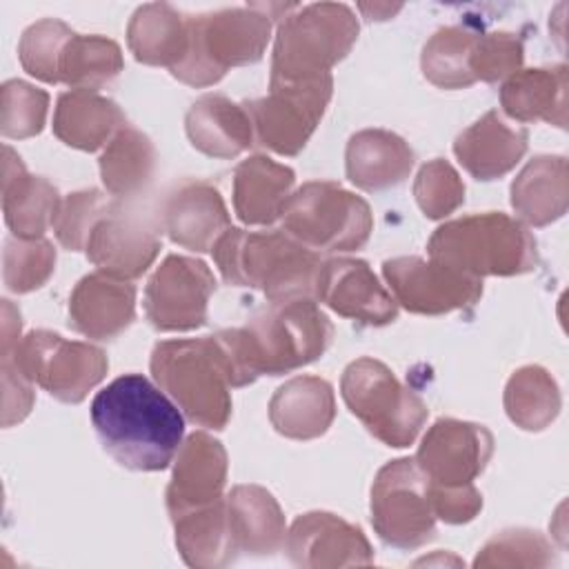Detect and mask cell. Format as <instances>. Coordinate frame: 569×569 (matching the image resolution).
Returning a JSON list of instances; mask_svg holds the SVG:
<instances>
[{
    "label": "cell",
    "instance_id": "cell-23",
    "mask_svg": "<svg viewBox=\"0 0 569 569\" xmlns=\"http://www.w3.org/2000/svg\"><path fill=\"white\" fill-rule=\"evenodd\" d=\"M529 131L511 127L493 109L458 133L453 153L476 180H496L509 173L527 153Z\"/></svg>",
    "mask_w": 569,
    "mask_h": 569
},
{
    "label": "cell",
    "instance_id": "cell-19",
    "mask_svg": "<svg viewBox=\"0 0 569 569\" xmlns=\"http://www.w3.org/2000/svg\"><path fill=\"white\" fill-rule=\"evenodd\" d=\"M160 229L189 251H211L229 229L231 216L220 191L204 180H182L162 200Z\"/></svg>",
    "mask_w": 569,
    "mask_h": 569
},
{
    "label": "cell",
    "instance_id": "cell-12",
    "mask_svg": "<svg viewBox=\"0 0 569 569\" xmlns=\"http://www.w3.org/2000/svg\"><path fill=\"white\" fill-rule=\"evenodd\" d=\"M331 93V73L289 82L269 80L264 98L244 102L258 142L273 153L298 156L322 120Z\"/></svg>",
    "mask_w": 569,
    "mask_h": 569
},
{
    "label": "cell",
    "instance_id": "cell-8",
    "mask_svg": "<svg viewBox=\"0 0 569 569\" xmlns=\"http://www.w3.org/2000/svg\"><path fill=\"white\" fill-rule=\"evenodd\" d=\"M282 231L313 251H358L373 229V213L365 198L329 180L298 187L282 209Z\"/></svg>",
    "mask_w": 569,
    "mask_h": 569
},
{
    "label": "cell",
    "instance_id": "cell-29",
    "mask_svg": "<svg viewBox=\"0 0 569 569\" xmlns=\"http://www.w3.org/2000/svg\"><path fill=\"white\" fill-rule=\"evenodd\" d=\"M502 111L518 122L567 127V67L518 69L500 87Z\"/></svg>",
    "mask_w": 569,
    "mask_h": 569
},
{
    "label": "cell",
    "instance_id": "cell-30",
    "mask_svg": "<svg viewBox=\"0 0 569 569\" xmlns=\"http://www.w3.org/2000/svg\"><path fill=\"white\" fill-rule=\"evenodd\" d=\"M569 169L565 156H536L511 182V207L529 227H547L567 213Z\"/></svg>",
    "mask_w": 569,
    "mask_h": 569
},
{
    "label": "cell",
    "instance_id": "cell-4",
    "mask_svg": "<svg viewBox=\"0 0 569 569\" xmlns=\"http://www.w3.org/2000/svg\"><path fill=\"white\" fill-rule=\"evenodd\" d=\"M149 369L193 425L216 431L227 427L233 376L216 336L162 340L151 351Z\"/></svg>",
    "mask_w": 569,
    "mask_h": 569
},
{
    "label": "cell",
    "instance_id": "cell-6",
    "mask_svg": "<svg viewBox=\"0 0 569 569\" xmlns=\"http://www.w3.org/2000/svg\"><path fill=\"white\" fill-rule=\"evenodd\" d=\"M298 4H247L189 18V49L171 76L189 87H209L229 67L253 64L262 58L278 11Z\"/></svg>",
    "mask_w": 569,
    "mask_h": 569
},
{
    "label": "cell",
    "instance_id": "cell-39",
    "mask_svg": "<svg viewBox=\"0 0 569 569\" xmlns=\"http://www.w3.org/2000/svg\"><path fill=\"white\" fill-rule=\"evenodd\" d=\"M73 33L76 31L58 18H42L29 24L18 44L22 69L47 84H58L60 56Z\"/></svg>",
    "mask_w": 569,
    "mask_h": 569
},
{
    "label": "cell",
    "instance_id": "cell-27",
    "mask_svg": "<svg viewBox=\"0 0 569 569\" xmlns=\"http://www.w3.org/2000/svg\"><path fill=\"white\" fill-rule=\"evenodd\" d=\"M224 502L238 553L271 556L284 547L287 522L271 491L260 485H236Z\"/></svg>",
    "mask_w": 569,
    "mask_h": 569
},
{
    "label": "cell",
    "instance_id": "cell-15",
    "mask_svg": "<svg viewBox=\"0 0 569 569\" xmlns=\"http://www.w3.org/2000/svg\"><path fill=\"white\" fill-rule=\"evenodd\" d=\"M160 247V222L116 198L93 224L84 251L98 271L136 280L153 264Z\"/></svg>",
    "mask_w": 569,
    "mask_h": 569
},
{
    "label": "cell",
    "instance_id": "cell-11",
    "mask_svg": "<svg viewBox=\"0 0 569 569\" xmlns=\"http://www.w3.org/2000/svg\"><path fill=\"white\" fill-rule=\"evenodd\" d=\"M436 513L429 480L413 458L380 467L371 485V525L393 549H418L436 536Z\"/></svg>",
    "mask_w": 569,
    "mask_h": 569
},
{
    "label": "cell",
    "instance_id": "cell-35",
    "mask_svg": "<svg viewBox=\"0 0 569 569\" xmlns=\"http://www.w3.org/2000/svg\"><path fill=\"white\" fill-rule=\"evenodd\" d=\"M562 398L553 376L540 365H525L505 387V411L525 431L547 429L560 413Z\"/></svg>",
    "mask_w": 569,
    "mask_h": 569
},
{
    "label": "cell",
    "instance_id": "cell-47",
    "mask_svg": "<svg viewBox=\"0 0 569 569\" xmlns=\"http://www.w3.org/2000/svg\"><path fill=\"white\" fill-rule=\"evenodd\" d=\"M20 311L11 305V300H2V336H0V356H7L13 351V347L20 342Z\"/></svg>",
    "mask_w": 569,
    "mask_h": 569
},
{
    "label": "cell",
    "instance_id": "cell-31",
    "mask_svg": "<svg viewBox=\"0 0 569 569\" xmlns=\"http://www.w3.org/2000/svg\"><path fill=\"white\" fill-rule=\"evenodd\" d=\"M127 124L120 107L89 89L60 93L53 111V133L73 149L98 151Z\"/></svg>",
    "mask_w": 569,
    "mask_h": 569
},
{
    "label": "cell",
    "instance_id": "cell-43",
    "mask_svg": "<svg viewBox=\"0 0 569 569\" xmlns=\"http://www.w3.org/2000/svg\"><path fill=\"white\" fill-rule=\"evenodd\" d=\"M116 202L100 189H82L69 193L56 213L53 231L58 242L69 251H80L87 247L89 233L98 218Z\"/></svg>",
    "mask_w": 569,
    "mask_h": 569
},
{
    "label": "cell",
    "instance_id": "cell-7",
    "mask_svg": "<svg viewBox=\"0 0 569 569\" xmlns=\"http://www.w3.org/2000/svg\"><path fill=\"white\" fill-rule=\"evenodd\" d=\"M358 31L356 13L342 2L296 7L278 24L269 80L329 76L356 44Z\"/></svg>",
    "mask_w": 569,
    "mask_h": 569
},
{
    "label": "cell",
    "instance_id": "cell-37",
    "mask_svg": "<svg viewBox=\"0 0 569 569\" xmlns=\"http://www.w3.org/2000/svg\"><path fill=\"white\" fill-rule=\"evenodd\" d=\"M476 33L465 27H440L422 47L420 67L425 78L438 89H467L476 82L469 58L476 44Z\"/></svg>",
    "mask_w": 569,
    "mask_h": 569
},
{
    "label": "cell",
    "instance_id": "cell-18",
    "mask_svg": "<svg viewBox=\"0 0 569 569\" xmlns=\"http://www.w3.org/2000/svg\"><path fill=\"white\" fill-rule=\"evenodd\" d=\"M284 551L296 567L338 569L373 562V549L358 525L329 511H309L287 529Z\"/></svg>",
    "mask_w": 569,
    "mask_h": 569
},
{
    "label": "cell",
    "instance_id": "cell-25",
    "mask_svg": "<svg viewBox=\"0 0 569 569\" xmlns=\"http://www.w3.org/2000/svg\"><path fill=\"white\" fill-rule=\"evenodd\" d=\"M416 156L405 138L387 129L353 133L345 151V169L351 184L362 191H382L409 178Z\"/></svg>",
    "mask_w": 569,
    "mask_h": 569
},
{
    "label": "cell",
    "instance_id": "cell-26",
    "mask_svg": "<svg viewBox=\"0 0 569 569\" xmlns=\"http://www.w3.org/2000/svg\"><path fill=\"white\" fill-rule=\"evenodd\" d=\"M184 131L189 142L209 158L231 160L253 144V124L244 104L220 93H204L189 107Z\"/></svg>",
    "mask_w": 569,
    "mask_h": 569
},
{
    "label": "cell",
    "instance_id": "cell-28",
    "mask_svg": "<svg viewBox=\"0 0 569 569\" xmlns=\"http://www.w3.org/2000/svg\"><path fill=\"white\" fill-rule=\"evenodd\" d=\"M296 171L256 153L233 171V209L244 224H273L293 193Z\"/></svg>",
    "mask_w": 569,
    "mask_h": 569
},
{
    "label": "cell",
    "instance_id": "cell-45",
    "mask_svg": "<svg viewBox=\"0 0 569 569\" xmlns=\"http://www.w3.org/2000/svg\"><path fill=\"white\" fill-rule=\"evenodd\" d=\"M429 496L436 518L447 525L469 522L482 509V493L473 485L438 487L429 482Z\"/></svg>",
    "mask_w": 569,
    "mask_h": 569
},
{
    "label": "cell",
    "instance_id": "cell-14",
    "mask_svg": "<svg viewBox=\"0 0 569 569\" xmlns=\"http://www.w3.org/2000/svg\"><path fill=\"white\" fill-rule=\"evenodd\" d=\"M382 276L396 302L420 316H442L469 309L482 296L480 278L418 256L385 260Z\"/></svg>",
    "mask_w": 569,
    "mask_h": 569
},
{
    "label": "cell",
    "instance_id": "cell-10",
    "mask_svg": "<svg viewBox=\"0 0 569 569\" xmlns=\"http://www.w3.org/2000/svg\"><path fill=\"white\" fill-rule=\"evenodd\" d=\"M18 371L60 402L78 405L109 371L107 353L89 342L67 340L49 329L29 331L7 356Z\"/></svg>",
    "mask_w": 569,
    "mask_h": 569
},
{
    "label": "cell",
    "instance_id": "cell-9",
    "mask_svg": "<svg viewBox=\"0 0 569 569\" xmlns=\"http://www.w3.org/2000/svg\"><path fill=\"white\" fill-rule=\"evenodd\" d=\"M340 391L349 411L387 447H409L429 416L422 398L405 387L385 362L369 356L347 365Z\"/></svg>",
    "mask_w": 569,
    "mask_h": 569
},
{
    "label": "cell",
    "instance_id": "cell-16",
    "mask_svg": "<svg viewBox=\"0 0 569 569\" xmlns=\"http://www.w3.org/2000/svg\"><path fill=\"white\" fill-rule=\"evenodd\" d=\"M493 453V436L487 427L440 418L436 420L416 453V462L431 485L462 487L485 471Z\"/></svg>",
    "mask_w": 569,
    "mask_h": 569
},
{
    "label": "cell",
    "instance_id": "cell-22",
    "mask_svg": "<svg viewBox=\"0 0 569 569\" xmlns=\"http://www.w3.org/2000/svg\"><path fill=\"white\" fill-rule=\"evenodd\" d=\"M58 189L40 176H31L20 156L2 147V211L4 222L16 238H42L53 227L58 207Z\"/></svg>",
    "mask_w": 569,
    "mask_h": 569
},
{
    "label": "cell",
    "instance_id": "cell-1",
    "mask_svg": "<svg viewBox=\"0 0 569 569\" xmlns=\"http://www.w3.org/2000/svg\"><path fill=\"white\" fill-rule=\"evenodd\" d=\"M91 422L102 449L133 471L167 469L184 436L178 405L140 373H124L98 391Z\"/></svg>",
    "mask_w": 569,
    "mask_h": 569
},
{
    "label": "cell",
    "instance_id": "cell-42",
    "mask_svg": "<svg viewBox=\"0 0 569 569\" xmlns=\"http://www.w3.org/2000/svg\"><path fill=\"white\" fill-rule=\"evenodd\" d=\"M413 196L427 218L442 220L465 202V182L447 160L433 158L420 167Z\"/></svg>",
    "mask_w": 569,
    "mask_h": 569
},
{
    "label": "cell",
    "instance_id": "cell-32",
    "mask_svg": "<svg viewBox=\"0 0 569 569\" xmlns=\"http://www.w3.org/2000/svg\"><path fill=\"white\" fill-rule=\"evenodd\" d=\"M127 44L138 62L171 71L187 56L189 18L167 2L142 4L127 24Z\"/></svg>",
    "mask_w": 569,
    "mask_h": 569
},
{
    "label": "cell",
    "instance_id": "cell-21",
    "mask_svg": "<svg viewBox=\"0 0 569 569\" xmlns=\"http://www.w3.org/2000/svg\"><path fill=\"white\" fill-rule=\"evenodd\" d=\"M136 318L131 280L104 271L87 273L69 296V327L91 340L118 338Z\"/></svg>",
    "mask_w": 569,
    "mask_h": 569
},
{
    "label": "cell",
    "instance_id": "cell-41",
    "mask_svg": "<svg viewBox=\"0 0 569 569\" xmlns=\"http://www.w3.org/2000/svg\"><path fill=\"white\" fill-rule=\"evenodd\" d=\"M49 93L24 82L7 80L0 87V133L4 138H31L44 127Z\"/></svg>",
    "mask_w": 569,
    "mask_h": 569
},
{
    "label": "cell",
    "instance_id": "cell-17",
    "mask_svg": "<svg viewBox=\"0 0 569 569\" xmlns=\"http://www.w3.org/2000/svg\"><path fill=\"white\" fill-rule=\"evenodd\" d=\"M313 300L327 305L342 318L369 327H385L398 318L396 298L360 258L322 260L316 276Z\"/></svg>",
    "mask_w": 569,
    "mask_h": 569
},
{
    "label": "cell",
    "instance_id": "cell-24",
    "mask_svg": "<svg viewBox=\"0 0 569 569\" xmlns=\"http://www.w3.org/2000/svg\"><path fill=\"white\" fill-rule=\"evenodd\" d=\"M336 418L333 387L318 376H296L269 400L273 429L291 440H313L327 433Z\"/></svg>",
    "mask_w": 569,
    "mask_h": 569
},
{
    "label": "cell",
    "instance_id": "cell-38",
    "mask_svg": "<svg viewBox=\"0 0 569 569\" xmlns=\"http://www.w3.org/2000/svg\"><path fill=\"white\" fill-rule=\"evenodd\" d=\"M56 269V249L44 238H7L2 251V280L13 293L40 289Z\"/></svg>",
    "mask_w": 569,
    "mask_h": 569
},
{
    "label": "cell",
    "instance_id": "cell-40",
    "mask_svg": "<svg viewBox=\"0 0 569 569\" xmlns=\"http://www.w3.org/2000/svg\"><path fill=\"white\" fill-rule=\"evenodd\" d=\"M556 562L549 540L533 529H505L478 551L473 567H549Z\"/></svg>",
    "mask_w": 569,
    "mask_h": 569
},
{
    "label": "cell",
    "instance_id": "cell-2",
    "mask_svg": "<svg viewBox=\"0 0 569 569\" xmlns=\"http://www.w3.org/2000/svg\"><path fill=\"white\" fill-rule=\"evenodd\" d=\"M229 360L233 387L260 376H282L318 360L333 340V325L313 298L271 302L244 327L213 333Z\"/></svg>",
    "mask_w": 569,
    "mask_h": 569
},
{
    "label": "cell",
    "instance_id": "cell-20",
    "mask_svg": "<svg viewBox=\"0 0 569 569\" xmlns=\"http://www.w3.org/2000/svg\"><path fill=\"white\" fill-rule=\"evenodd\" d=\"M227 449L207 431H193L180 445L167 487V511L171 518L207 507L222 498L227 482Z\"/></svg>",
    "mask_w": 569,
    "mask_h": 569
},
{
    "label": "cell",
    "instance_id": "cell-34",
    "mask_svg": "<svg viewBox=\"0 0 569 569\" xmlns=\"http://www.w3.org/2000/svg\"><path fill=\"white\" fill-rule=\"evenodd\" d=\"M156 147L147 133L124 124L100 156V178L104 189L127 200L144 191L153 178Z\"/></svg>",
    "mask_w": 569,
    "mask_h": 569
},
{
    "label": "cell",
    "instance_id": "cell-13",
    "mask_svg": "<svg viewBox=\"0 0 569 569\" xmlns=\"http://www.w3.org/2000/svg\"><path fill=\"white\" fill-rule=\"evenodd\" d=\"M213 271L198 258L167 256L144 287V316L156 331H193L207 325Z\"/></svg>",
    "mask_w": 569,
    "mask_h": 569
},
{
    "label": "cell",
    "instance_id": "cell-36",
    "mask_svg": "<svg viewBox=\"0 0 569 569\" xmlns=\"http://www.w3.org/2000/svg\"><path fill=\"white\" fill-rule=\"evenodd\" d=\"M122 67L124 60L118 42L104 36L73 33L60 56L58 82L71 89L98 91L113 82Z\"/></svg>",
    "mask_w": 569,
    "mask_h": 569
},
{
    "label": "cell",
    "instance_id": "cell-3",
    "mask_svg": "<svg viewBox=\"0 0 569 569\" xmlns=\"http://www.w3.org/2000/svg\"><path fill=\"white\" fill-rule=\"evenodd\" d=\"M222 280L260 291L269 302L313 298L322 264L318 251L289 233L229 227L211 249Z\"/></svg>",
    "mask_w": 569,
    "mask_h": 569
},
{
    "label": "cell",
    "instance_id": "cell-33",
    "mask_svg": "<svg viewBox=\"0 0 569 569\" xmlns=\"http://www.w3.org/2000/svg\"><path fill=\"white\" fill-rule=\"evenodd\" d=\"M176 547L182 560L196 569H218L236 560L238 549L227 520L224 496L207 507L171 518Z\"/></svg>",
    "mask_w": 569,
    "mask_h": 569
},
{
    "label": "cell",
    "instance_id": "cell-46",
    "mask_svg": "<svg viewBox=\"0 0 569 569\" xmlns=\"http://www.w3.org/2000/svg\"><path fill=\"white\" fill-rule=\"evenodd\" d=\"M31 385L11 360L2 358V427H11L29 416L36 400Z\"/></svg>",
    "mask_w": 569,
    "mask_h": 569
},
{
    "label": "cell",
    "instance_id": "cell-5",
    "mask_svg": "<svg viewBox=\"0 0 569 569\" xmlns=\"http://www.w3.org/2000/svg\"><path fill=\"white\" fill-rule=\"evenodd\" d=\"M429 260L460 273L520 276L538 267V244L531 231L502 211L471 213L440 224L427 244Z\"/></svg>",
    "mask_w": 569,
    "mask_h": 569
},
{
    "label": "cell",
    "instance_id": "cell-44",
    "mask_svg": "<svg viewBox=\"0 0 569 569\" xmlns=\"http://www.w3.org/2000/svg\"><path fill=\"white\" fill-rule=\"evenodd\" d=\"M522 40L509 31H491L476 38L469 67L476 80L498 82L507 80L522 64Z\"/></svg>",
    "mask_w": 569,
    "mask_h": 569
}]
</instances>
